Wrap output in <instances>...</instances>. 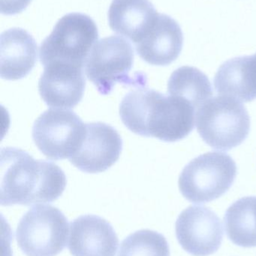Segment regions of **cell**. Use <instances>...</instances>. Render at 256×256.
<instances>
[{"label":"cell","instance_id":"3957f363","mask_svg":"<svg viewBox=\"0 0 256 256\" xmlns=\"http://www.w3.org/2000/svg\"><path fill=\"white\" fill-rule=\"evenodd\" d=\"M98 38L97 26L92 18L84 14H68L41 44V63L44 67L62 64L83 68Z\"/></svg>","mask_w":256,"mask_h":256},{"label":"cell","instance_id":"7a4b0ae2","mask_svg":"<svg viewBox=\"0 0 256 256\" xmlns=\"http://www.w3.org/2000/svg\"><path fill=\"white\" fill-rule=\"evenodd\" d=\"M2 206H33L56 201L64 192L66 174L57 164L35 160L25 150L3 148L0 156Z\"/></svg>","mask_w":256,"mask_h":256},{"label":"cell","instance_id":"52a82bcc","mask_svg":"<svg viewBox=\"0 0 256 256\" xmlns=\"http://www.w3.org/2000/svg\"><path fill=\"white\" fill-rule=\"evenodd\" d=\"M69 221L63 212L49 204L29 210L16 231L18 246L27 256H57L67 244Z\"/></svg>","mask_w":256,"mask_h":256},{"label":"cell","instance_id":"ffe728a7","mask_svg":"<svg viewBox=\"0 0 256 256\" xmlns=\"http://www.w3.org/2000/svg\"><path fill=\"white\" fill-rule=\"evenodd\" d=\"M32 0H1V13L14 15L27 8Z\"/></svg>","mask_w":256,"mask_h":256},{"label":"cell","instance_id":"e0dca14e","mask_svg":"<svg viewBox=\"0 0 256 256\" xmlns=\"http://www.w3.org/2000/svg\"><path fill=\"white\" fill-rule=\"evenodd\" d=\"M225 232L234 244L256 246V196H246L233 203L225 212Z\"/></svg>","mask_w":256,"mask_h":256},{"label":"cell","instance_id":"7c38bea8","mask_svg":"<svg viewBox=\"0 0 256 256\" xmlns=\"http://www.w3.org/2000/svg\"><path fill=\"white\" fill-rule=\"evenodd\" d=\"M119 240L112 226L96 215H84L71 224L69 250L73 256H115Z\"/></svg>","mask_w":256,"mask_h":256},{"label":"cell","instance_id":"30bf717a","mask_svg":"<svg viewBox=\"0 0 256 256\" xmlns=\"http://www.w3.org/2000/svg\"><path fill=\"white\" fill-rule=\"evenodd\" d=\"M122 150L123 140L117 130L105 123H89L81 146L69 160L81 171L95 174L112 166Z\"/></svg>","mask_w":256,"mask_h":256},{"label":"cell","instance_id":"5b68a950","mask_svg":"<svg viewBox=\"0 0 256 256\" xmlns=\"http://www.w3.org/2000/svg\"><path fill=\"white\" fill-rule=\"evenodd\" d=\"M133 62L130 43L119 36H110L93 46L86 61L85 73L102 96L109 94L117 84L144 88L147 76L144 74L129 75Z\"/></svg>","mask_w":256,"mask_h":256},{"label":"cell","instance_id":"9a60e30c","mask_svg":"<svg viewBox=\"0 0 256 256\" xmlns=\"http://www.w3.org/2000/svg\"><path fill=\"white\" fill-rule=\"evenodd\" d=\"M158 14L149 0H113L108 20L113 31L135 44L151 28Z\"/></svg>","mask_w":256,"mask_h":256},{"label":"cell","instance_id":"5bb4252c","mask_svg":"<svg viewBox=\"0 0 256 256\" xmlns=\"http://www.w3.org/2000/svg\"><path fill=\"white\" fill-rule=\"evenodd\" d=\"M0 75L6 80H18L29 74L37 61V44L26 30H6L0 38Z\"/></svg>","mask_w":256,"mask_h":256},{"label":"cell","instance_id":"6da1fadb","mask_svg":"<svg viewBox=\"0 0 256 256\" xmlns=\"http://www.w3.org/2000/svg\"><path fill=\"white\" fill-rule=\"evenodd\" d=\"M195 110L184 99L145 88L128 93L120 105V118L129 130L168 142L192 132Z\"/></svg>","mask_w":256,"mask_h":256},{"label":"cell","instance_id":"277c9868","mask_svg":"<svg viewBox=\"0 0 256 256\" xmlns=\"http://www.w3.org/2000/svg\"><path fill=\"white\" fill-rule=\"evenodd\" d=\"M197 130L210 147L228 150L240 146L250 130V118L244 105L228 96H216L196 112Z\"/></svg>","mask_w":256,"mask_h":256},{"label":"cell","instance_id":"ac0fdd59","mask_svg":"<svg viewBox=\"0 0 256 256\" xmlns=\"http://www.w3.org/2000/svg\"><path fill=\"white\" fill-rule=\"evenodd\" d=\"M170 96L184 99L198 110L213 96L208 78L196 68L183 66L173 72L168 82Z\"/></svg>","mask_w":256,"mask_h":256},{"label":"cell","instance_id":"ba28073f","mask_svg":"<svg viewBox=\"0 0 256 256\" xmlns=\"http://www.w3.org/2000/svg\"><path fill=\"white\" fill-rule=\"evenodd\" d=\"M86 124L75 112L63 109L45 111L35 122L33 138L44 155L54 160L70 159L84 140Z\"/></svg>","mask_w":256,"mask_h":256},{"label":"cell","instance_id":"8fae6325","mask_svg":"<svg viewBox=\"0 0 256 256\" xmlns=\"http://www.w3.org/2000/svg\"><path fill=\"white\" fill-rule=\"evenodd\" d=\"M39 82L42 100L50 108L73 109L82 100L86 80L81 68L62 64L45 66Z\"/></svg>","mask_w":256,"mask_h":256},{"label":"cell","instance_id":"8992f818","mask_svg":"<svg viewBox=\"0 0 256 256\" xmlns=\"http://www.w3.org/2000/svg\"><path fill=\"white\" fill-rule=\"evenodd\" d=\"M237 176L234 160L225 153L207 152L189 162L179 178V189L188 201L206 203L231 188Z\"/></svg>","mask_w":256,"mask_h":256},{"label":"cell","instance_id":"9c48e42d","mask_svg":"<svg viewBox=\"0 0 256 256\" xmlns=\"http://www.w3.org/2000/svg\"><path fill=\"white\" fill-rule=\"evenodd\" d=\"M176 236L180 246L194 256H207L216 252L223 239L222 222L208 208L192 206L177 218Z\"/></svg>","mask_w":256,"mask_h":256},{"label":"cell","instance_id":"4fadbf2b","mask_svg":"<svg viewBox=\"0 0 256 256\" xmlns=\"http://www.w3.org/2000/svg\"><path fill=\"white\" fill-rule=\"evenodd\" d=\"M183 44V32L177 21L159 14L151 28L135 46L137 54L146 62L166 66L178 58Z\"/></svg>","mask_w":256,"mask_h":256},{"label":"cell","instance_id":"2e32d148","mask_svg":"<svg viewBox=\"0 0 256 256\" xmlns=\"http://www.w3.org/2000/svg\"><path fill=\"white\" fill-rule=\"evenodd\" d=\"M216 92L242 102L256 99V54L224 62L214 78Z\"/></svg>","mask_w":256,"mask_h":256},{"label":"cell","instance_id":"d6986e66","mask_svg":"<svg viewBox=\"0 0 256 256\" xmlns=\"http://www.w3.org/2000/svg\"><path fill=\"white\" fill-rule=\"evenodd\" d=\"M117 256H170L169 245L160 233L139 230L123 240Z\"/></svg>","mask_w":256,"mask_h":256}]
</instances>
